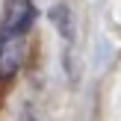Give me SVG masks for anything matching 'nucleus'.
Masks as SVG:
<instances>
[{
	"label": "nucleus",
	"mask_w": 121,
	"mask_h": 121,
	"mask_svg": "<svg viewBox=\"0 0 121 121\" xmlns=\"http://www.w3.org/2000/svg\"><path fill=\"white\" fill-rule=\"evenodd\" d=\"M35 21V3L33 0H6L0 15V33L3 35H27Z\"/></svg>",
	"instance_id": "nucleus-1"
},
{
	"label": "nucleus",
	"mask_w": 121,
	"mask_h": 121,
	"mask_svg": "<svg viewBox=\"0 0 121 121\" xmlns=\"http://www.w3.org/2000/svg\"><path fill=\"white\" fill-rule=\"evenodd\" d=\"M24 59V35H3L0 33V83L12 80Z\"/></svg>",
	"instance_id": "nucleus-2"
}]
</instances>
